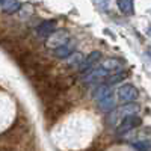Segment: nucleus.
<instances>
[{
  "mask_svg": "<svg viewBox=\"0 0 151 151\" xmlns=\"http://www.w3.org/2000/svg\"><path fill=\"white\" fill-rule=\"evenodd\" d=\"M125 76H127V73H116V74L110 76V77L107 79V83L109 85H115V83L121 82L122 79H125Z\"/></svg>",
  "mask_w": 151,
  "mask_h": 151,
  "instance_id": "obj_14",
  "label": "nucleus"
},
{
  "mask_svg": "<svg viewBox=\"0 0 151 151\" xmlns=\"http://www.w3.org/2000/svg\"><path fill=\"white\" fill-rule=\"evenodd\" d=\"M118 8L125 15H133L134 14V3H133V0H118Z\"/></svg>",
  "mask_w": 151,
  "mask_h": 151,
  "instance_id": "obj_11",
  "label": "nucleus"
},
{
  "mask_svg": "<svg viewBox=\"0 0 151 151\" xmlns=\"http://www.w3.org/2000/svg\"><path fill=\"white\" fill-rule=\"evenodd\" d=\"M53 32H56V21L55 20H44L38 24L36 27V33L40 36H50Z\"/></svg>",
  "mask_w": 151,
  "mask_h": 151,
  "instance_id": "obj_6",
  "label": "nucleus"
},
{
  "mask_svg": "<svg viewBox=\"0 0 151 151\" xmlns=\"http://www.w3.org/2000/svg\"><path fill=\"white\" fill-rule=\"evenodd\" d=\"M82 60H83V59H82V55H80V53H76V58H74V53H73V55L70 56L68 65H70V67H71L73 64H74V65H80V64H82Z\"/></svg>",
  "mask_w": 151,
  "mask_h": 151,
  "instance_id": "obj_15",
  "label": "nucleus"
},
{
  "mask_svg": "<svg viewBox=\"0 0 151 151\" xmlns=\"http://www.w3.org/2000/svg\"><path fill=\"white\" fill-rule=\"evenodd\" d=\"M142 124V119L137 115H132V116H125L124 119H121L116 125V134H125L130 130L136 129L137 125Z\"/></svg>",
  "mask_w": 151,
  "mask_h": 151,
  "instance_id": "obj_4",
  "label": "nucleus"
},
{
  "mask_svg": "<svg viewBox=\"0 0 151 151\" xmlns=\"http://www.w3.org/2000/svg\"><path fill=\"white\" fill-rule=\"evenodd\" d=\"M0 151H12V150H8V148H0Z\"/></svg>",
  "mask_w": 151,
  "mask_h": 151,
  "instance_id": "obj_19",
  "label": "nucleus"
},
{
  "mask_svg": "<svg viewBox=\"0 0 151 151\" xmlns=\"http://www.w3.org/2000/svg\"><path fill=\"white\" fill-rule=\"evenodd\" d=\"M97 103H98V107L101 110H104V112H110V110H113V107H115V100H113L112 95H107L101 100H98Z\"/></svg>",
  "mask_w": 151,
  "mask_h": 151,
  "instance_id": "obj_12",
  "label": "nucleus"
},
{
  "mask_svg": "<svg viewBox=\"0 0 151 151\" xmlns=\"http://www.w3.org/2000/svg\"><path fill=\"white\" fill-rule=\"evenodd\" d=\"M68 42H70V32H67V30H56L50 36H47L45 47L55 52V50H58L59 47L65 45Z\"/></svg>",
  "mask_w": 151,
  "mask_h": 151,
  "instance_id": "obj_1",
  "label": "nucleus"
},
{
  "mask_svg": "<svg viewBox=\"0 0 151 151\" xmlns=\"http://www.w3.org/2000/svg\"><path fill=\"white\" fill-rule=\"evenodd\" d=\"M107 95H112V89L109 86H100V88H97V91L94 92V98L97 100H101V98H104V97H107Z\"/></svg>",
  "mask_w": 151,
  "mask_h": 151,
  "instance_id": "obj_13",
  "label": "nucleus"
},
{
  "mask_svg": "<svg viewBox=\"0 0 151 151\" xmlns=\"http://www.w3.org/2000/svg\"><path fill=\"white\" fill-rule=\"evenodd\" d=\"M73 53H74V42H71V41L65 45L59 47L58 50H55V56L59 59H68Z\"/></svg>",
  "mask_w": 151,
  "mask_h": 151,
  "instance_id": "obj_9",
  "label": "nucleus"
},
{
  "mask_svg": "<svg viewBox=\"0 0 151 151\" xmlns=\"http://www.w3.org/2000/svg\"><path fill=\"white\" fill-rule=\"evenodd\" d=\"M94 5L100 11H107L109 9V0H94Z\"/></svg>",
  "mask_w": 151,
  "mask_h": 151,
  "instance_id": "obj_16",
  "label": "nucleus"
},
{
  "mask_svg": "<svg viewBox=\"0 0 151 151\" xmlns=\"http://www.w3.org/2000/svg\"><path fill=\"white\" fill-rule=\"evenodd\" d=\"M86 151H101L100 148H97V147H92V148H89V150H86Z\"/></svg>",
  "mask_w": 151,
  "mask_h": 151,
  "instance_id": "obj_18",
  "label": "nucleus"
},
{
  "mask_svg": "<svg viewBox=\"0 0 151 151\" xmlns=\"http://www.w3.org/2000/svg\"><path fill=\"white\" fill-rule=\"evenodd\" d=\"M100 59H101V53L95 50V52H92V53L88 55V58H86V59H83V60H82V64H80L79 70H80L82 73L89 71L95 64H98V60H100Z\"/></svg>",
  "mask_w": 151,
  "mask_h": 151,
  "instance_id": "obj_7",
  "label": "nucleus"
},
{
  "mask_svg": "<svg viewBox=\"0 0 151 151\" xmlns=\"http://www.w3.org/2000/svg\"><path fill=\"white\" fill-rule=\"evenodd\" d=\"M121 67H122V62H121L119 59H115V58L106 59L103 64H101V68H103L106 73H109V71H116V70L121 68Z\"/></svg>",
  "mask_w": 151,
  "mask_h": 151,
  "instance_id": "obj_10",
  "label": "nucleus"
},
{
  "mask_svg": "<svg viewBox=\"0 0 151 151\" xmlns=\"http://www.w3.org/2000/svg\"><path fill=\"white\" fill-rule=\"evenodd\" d=\"M64 112H65L64 103H59V100L53 101L52 104L45 106V119H47V122H55Z\"/></svg>",
  "mask_w": 151,
  "mask_h": 151,
  "instance_id": "obj_5",
  "label": "nucleus"
},
{
  "mask_svg": "<svg viewBox=\"0 0 151 151\" xmlns=\"http://www.w3.org/2000/svg\"><path fill=\"white\" fill-rule=\"evenodd\" d=\"M116 95H118V98L121 100L122 103L129 104V103H133L134 100L139 97V92H137L136 86H133L130 83H125V85H122V86L118 88Z\"/></svg>",
  "mask_w": 151,
  "mask_h": 151,
  "instance_id": "obj_3",
  "label": "nucleus"
},
{
  "mask_svg": "<svg viewBox=\"0 0 151 151\" xmlns=\"http://www.w3.org/2000/svg\"><path fill=\"white\" fill-rule=\"evenodd\" d=\"M133 147H134L137 151H150V145H148L147 141H144V142H136V144H133Z\"/></svg>",
  "mask_w": 151,
  "mask_h": 151,
  "instance_id": "obj_17",
  "label": "nucleus"
},
{
  "mask_svg": "<svg viewBox=\"0 0 151 151\" xmlns=\"http://www.w3.org/2000/svg\"><path fill=\"white\" fill-rule=\"evenodd\" d=\"M137 112H139V106L134 104V103H129V104H125V106H122V107H119V109H116V110L110 112V122L118 125V122H119L121 119H124L125 116L136 115Z\"/></svg>",
  "mask_w": 151,
  "mask_h": 151,
  "instance_id": "obj_2",
  "label": "nucleus"
},
{
  "mask_svg": "<svg viewBox=\"0 0 151 151\" xmlns=\"http://www.w3.org/2000/svg\"><path fill=\"white\" fill-rule=\"evenodd\" d=\"M20 6H21V3L18 0H0V8H2L5 14H9V15L18 12Z\"/></svg>",
  "mask_w": 151,
  "mask_h": 151,
  "instance_id": "obj_8",
  "label": "nucleus"
}]
</instances>
